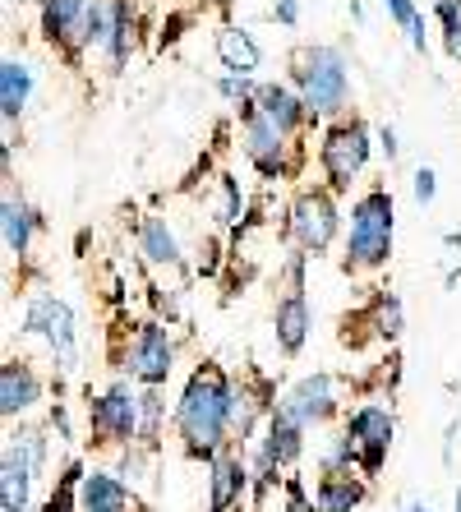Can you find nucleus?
Wrapping results in <instances>:
<instances>
[{
	"mask_svg": "<svg viewBox=\"0 0 461 512\" xmlns=\"http://www.w3.org/2000/svg\"><path fill=\"white\" fill-rule=\"evenodd\" d=\"M392 411L379 402H365L355 406L351 416H346V434H351V443L360 448V476H379L383 462H388V448H392Z\"/></svg>",
	"mask_w": 461,
	"mask_h": 512,
	"instance_id": "nucleus-9",
	"label": "nucleus"
},
{
	"mask_svg": "<svg viewBox=\"0 0 461 512\" xmlns=\"http://www.w3.org/2000/svg\"><path fill=\"white\" fill-rule=\"evenodd\" d=\"M277 406L305 429L323 425V420L337 416V379H332V374H309V379H300Z\"/></svg>",
	"mask_w": 461,
	"mask_h": 512,
	"instance_id": "nucleus-13",
	"label": "nucleus"
},
{
	"mask_svg": "<svg viewBox=\"0 0 461 512\" xmlns=\"http://www.w3.org/2000/svg\"><path fill=\"white\" fill-rule=\"evenodd\" d=\"M139 254L148 263H157V268H176L180 263V245L171 236V227H166V217H143L139 222Z\"/></svg>",
	"mask_w": 461,
	"mask_h": 512,
	"instance_id": "nucleus-21",
	"label": "nucleus"
},
{
	"mask_svg": "<svg viewBox=\"0 0 461 512\" xmlns=\"http://www.w3.org/2000/svg\"><path fill=\"white\" fill-rule=\"evenodd\" d=\"M379 148L388 153V162H397V153H402V143H397V130H392V125H383V130H379Z\"/></svg>",
	"mask_w": 461,
	"mask_h": 512,
	"instance_id": "nucleus-33",
	"label": "nucleus"
},
{
	"mask_svg": "<svg viewBox=\"0 0 461 512\" xmlns=\"http://www.w3.org/2000/svg\"><path fill=\"white\" fill-rule=\"evenodd\" d=\"M282 512H309L305 485H300V480H286V503H282Z\"/></svg>",
	"mask_w": 461,
	"mask_h": 512,
	"instance_id": "nucleus-30",
	"label": "nucleus"
},
{
	"mask_svg": "<svg viewBox=\"0 0 461 512\" xmlns=\"http://www.w3.org/2000/svg\"><path fill=\"white\" fill-rule=\"evenodd\" d=\"M272 19H282V24H296V19H300V0H277V5H272Z\"/></svg>",
	"mask_w": 461,
	"mask_h": 512,
	"instance_id": "nucleus-32",
	"label": "nucleus"
},
{
	"mask_svg": "<svg viewBox=\"0 0 461 512\" xmlns=\"http://www.w3.org/2000/svg\"><path fill=\"white\" fill-rule=\"evenodd\" d=\"M217 56L226 60V70H236V74H254L263 60L245 28H222V33H217Z\"/></svg>",
	"mask_w": 461,
	"mask_h": 512,
	"instance_id": "nucleus-23",
	"label": "nucleus"
},
{
	"mask_svg": "<svg viewBox=\"0 0 461 512\" xmlns=\"http://www.w3.org/2000/svg\"><path fill=\"white\" fill-rule=\"evenodd\" d=\"M406 512H429V503H406Z\"/></svg>",
	"mask_w": 461,
	"mask_h": 512,
	"instance_id": "nucleus-35",
	"label": "nucleus"
},
{
	"mask_svg": "<svg viewBox=\"0 0 461 512\" xmlns=\"http://www.w3.org/2000/svg\"><path fill=\"white\" fill-rule=\"evenodd\" d=\"M277 346H282L286 356H296L300 346H305L309 337V300L305 291H286L282 300H277Z\"/></svg>",
	"mask_w": 461,
	"mask_h": 512,
	"instance_id": "nucleus-18",
	"label": "nucleus"
},
{
	"mask_svg": "<svg viewBox=\"0 0 461 512\" xmlns=\"http://www.w3.org/2000/svg\"><path fill=\"white\" fill-rule=\"evenodd\" d=\"M286 236L296 240L305 254H319L332 245V236H337V203L328 199V194H300L296 208H291V217H286Z\"/></svg>",
	"mask_w": 461,
	"mask_h": 512,
	"instance_id": "nucleus-10",
	"label": "nucleus"
},
{
	"mask_svg": "<svg viewBox=\"0 0 461 512\" xmlns=\"http://www.w3.org/2000/svg\"><path fill=\"white\" fill-rule=\"evenodd\" d=\"M37 402H42V379L33 374V365L28 360H5L0 365V416L14 420L33 411Z\"/></svg>",
	"mask_w": 461,
	"mask_h": 512,
	"instance_id": "nucleus-16",
	"label": "nucleus"
},
{
	"mask_svg": "<svg viewBox=\"0 0 461 512\" xmlns=\"http://www.w3.org/2000/svg\"><path fill=\"white\" fill-rule=\"evenodd\" d=\"M443 245H452V250H461V231H448V236H443Z\"/></svg>",
	"mask_w": 461,
	"mask_h": 512,
	"instance_id": "nucleus-34",
	"label": "nucleus"
},
{
	"mask_svg": "<svg viewBox=\"0 0 461 512\" xmlns=\"http://www.w3.org/2000/svg\"><path fill=\"white\" fill-rule=\"evenodd\" d=\"M300 453H305V425H296L282 406L272 402L268 429H263V443H259V462H254V476H259V480H277V471H282V466H291Z\"/></svg>",
	"mask_w": 461,
	"mask_h": 512,
	"instance_id": "nucleus-11",
	"label": "nucleus"
},
{
	"mask_svg": "<svg viewBox=\"0 0 461 512\" xmlns=\"http://www.w3.org/2000/svg\"><path fill=\"white\" fill-rule=\"evenodd\" d=\"M24 333L47 337L60 374H74V365H79V333H74V310L65 305V300H56V296H33L28 300Z\"/></svg>",
	"mask_w": 461,
	"mask_h": 512,
	"instance_id": "nucleus-6",
	"label": "nucleus"
},
{
	"mask_svg": "<svg viewBox=\"0 0 461 512\" xmlns=\"http://www.w3.org/2000/svg\"><path fill=\"white\" fill-rule=\"evenodd\" d=\"M392 254V194L369 190L351 208V236H346V268L374 273Z\"/></svg>",
	"mask_w": 461,
	"mask_h": 512,
	"instance_id": "nucleus-3",
	"label": "nucleus"
},
{
	"mask_svg": "<svg viewBox=\"0 0 461 512\" xmlns=\"http://www.w3.org/2000/svg\"><path fill=\"white\" fill-rule=\"evenodd\" d=\"M0 213H5V250L24 259L28 240H33V208H28V203H19V199H5V208H0Z\"/></svg>",
	"mask_w": 461,
	"mask_h": 512,
	"instance_id": "nucleus-24",
	"label": "nucleus"
},
{
	"mask_svg": "<svg viewBox=\"0 0 461 512\" xmlns=\"http://www.w3.org/2000/svg\"><path fill=\"white\" fill-rule=\"evenodd\" d=\"M245 157L254 162V167L263 171V176H286V171L296 167V148H291V134L277 125V120H268L254 102H245Z\"/></svg>",
	"mask_w": 461,
	"mask_h": 512,
	"instance_id": "nucleus-8",
	"label": "nucleus"
},
{
	"mask_svg": "<svg viewBox=\"0 0 461 512\" xmlns=\"http://www.w3.org/2000/svg\"><path fill=\"white\" fill-rule=\"evenodd\" d=\"M383 10H388L392 19H397V24L406 28V33H411V28L420 24V14H415V5H411V0H383Z\"/></svg>",
	"mask_w": 461,
	"mask_h": 512,
	"instance_id": "nucleus-28",
	"label": "nucleus"
},
{
	"mask_svg": "<svg viewBox=\"0 0 461 512\" xmlns=\"http://www.w3.org/2000/svg\"><path fill=\"white\" fill-rule=\"evenodd\" d=\"M411 190H415V199H420V203H434V194H438V176H434L429 167H420V171H415V185H411Z\"/></svg>",
	"mask_w": 461,
	"mask_h": 512,
	"instance_id": "nucleus-29",
	"label": "nucleus"
},
{
	"mask_svg": "<svg viewBox=\"0 0 461 512\" xmlns=\"http://www.w3.org/2000/svg\"><path fill=\"white\" fill-rule=\"evenodd\" d=\"M217 93L222 97H231V102H240V107H245V102H254V88H249V74H226L222 84H217Z\"/></svg>",
	"mask_w": 461,
	"mask_h": 512,
	"instance_id": "nucleus-27",
	"label": "nucleus"
},
{
	"mask_svg": "<svg viewBox=\"0 0 461 512\" xmlns=\"http://www.w3.org/2000/svg\"><path fill=\"white\" fill-rule=\"evenodd\" d=\"M365 157H369V130H365V125H360V120L337 125V130L323 139V167H328L332 190H346V185L360 176Z\"/></svg>",
	"mask_w": 461,
	"mask_h": 512,
	"instance_id": "nucleus-12",
	"label": "nucleus"
},
{
	"mask_svg": "<svg viewBox=\"0 0 461 512\" xmlns=\"http://www.w3.org/2000/svg\"><path fill=\"white\" fill-rule=\"evenodd\" d=\"M28 93H33V70L24 60H5L0 65V111H5V120H14L28 107Z\"/></svg>",
	"mask_w": 461,
	"mask_h": 512,
	"instance_id": "nucleus-22",
	"label": "nucleus"
},
{
	"mask_svg": "<svg viewBox=\"0 0 461 512\" xmlns=\"http://www.w3.org/2000/svg\"><path fill=\"white\" fill-rule=\"evenodd\" d=\"M208 485H213L208 512H236L240 499H245V489H249V466L226 448V453H217L213 462H208Z\"/></svg>",
	"mask_w": 461,
	"mask_h": 512,
	"instance_id": "nucleus-15",
	"label": "nucleus"
},
{
	"mask_svg": "<svg viewBox=\"0 0 461 512\" xmlns=\"http://www.w3.org/2000/svg\"><path fill=\"white\" fill-rule=\"evenodd\" d=\"M231 411H236V383L226 379L217 365L194 370L176 402V434L185 443V453L203 457V462H213L217 453H226Z\"/></svg>",
	"mask_w": 461,
	"mask_h": 512,
	"instance_id": "nucleus-1",
	"label": "nucleus"
},
{
	"mask_svg": "<svg viewBox=\"0 0 461 512\" xmlns=\"http://www.w3.org/2000/svg\"><path fill=\"white\" fill-rule=\"evenodd\" d=\"M365 503V480L351 471H323L319 489H314V508L319 512H351Z\"/></svg>",
	"mask_w": 461,
	"mask_h": 512,
	"instance_id": "nucleus-19",
	"label": "nucleus"
},
{
	"mask_svg": "<svg viewBox=\"0 0 461 512\" xmlns=\"http://www.w3.org/2000/svg\"><path fill=\"white\" fill-rule=\"evenodd\" d=\"M171 365H176V342L166 333L162 323H139L125 346V356H120V370L139 379L143 388H162L171 379Z\"/></svg>",
	"mask_w": 461,
	"mask_h": 512,
	"instance_id": "nucleus-7",
	"label": "nucleus"
},
{
	"mask_svg": "<svg viewBox=\"0 0 461 512\" xmlns=\"http://www.w3.org/2000/svg\"><path fill=\"white\" fill-rule=\"evenodd\" d=\"M42 471H47V439L37 429L10 434L5 453H0V508L28 512V494H33V480Z\"/></svg>",
	"mask_w": 461,
	"mask_h": 512,
	"instance_id": "nucleus-4",
	"label": "nucleus"
},
{
	"mask_svg": "<svg viewBox=\"0 0 461 512\" xmlns=\"http://www.w3.org/2000/svg\"><path fill=\"white\" fill-rule=\"evenodd\" d=\"M369 328H374V337H383V342H397V333H402V300L397 296H374V310H369Z\"/></svg>",
	"mask_w": 461,
	"mask_h": 512,
	"instance_id": "nucleus-25",
	"label": "nucleus"
},
{
	"mask_svg": "<svg viewBox=\"0 0 461 512\" xmlns=\"http://www.w3.org/2000/svg\"><path fill=\"white\" fill-rule=\"evenodd\" d=\"M97 0H47L42 5V33L65 51L88 47V28H93Z\"/></svg>",
	"mask_w": 461,
	"mask_h": 512,
	"instance_id": "nucleus-14",
	"label": "nucleus"
},
{
	"mask_svg": "<svg viewBox=\"0 0 461 512\" xmlns=\"http://www.w3.org/2000/svg\"><path fill=\"white\" fill-rule=\"evenodd\" d=\"M79 512H130V485L111 471H88L79 485Z\"/></svg>",
	"mask_w": 461,
	"mask_h": 512,
	"instance_id": "nucleus-17",
	"label": "nucleus"
},
{
	"mask_svg": "<svg viewBox=\"0 0 461 512\" xmlns=\"http://www.w3.org/2000/svg\"><path fill=\"white\" fill-rule=\"evenodd\" d=\"M88 425H93L97 443H116V448H134L143 429V397L130 383H111L107 393L88 397Z\"/></svg>",
	"mask_w": 461,
	"mask_h": 512,
	"instance_id": "nucleus-5",
	"label": "nucleus"
},
{
	"mask_svg": "<svg viewBox=\"0 0 461 512\" xmlns=\"http://www.w3.org/2000/svg\"><path fill=\"white\" fill-rule=\"evenodd\" d=\"M254 107L263 111L268 120H277L286 134L291 130H300L309 120V107H305V97H296L291 88H282V84H263L259 93H254Z\"/></svg>",
	"mask_w": 461,
	"mask_h": 512,
	"instance_id": "nucleus-20",
	"label": "nucleus"
},
{
	"mask_svg": "<svg viewBox=\"0 0 461 512\" xmlns=\"http://www.w3.org/2000/svg\"><path fill=\"white\" fill-rule=\"evenodd\" d=\"M296 84L309 116H342L351 97V70L337 47H309L296 56Z\"/></svg>",
	"mask_w": 461,
	"mask_h": 512,
	"instance_id": "nucleus-2",
	"label": "nucleus"
},
{
	"mask_svg": "<svg viewBox=\"0 0 461 512\" xmlns=\"http://www.w3.org/2000/svg\"><path fill=\"white\" fill-rule=\"evenodd\" d=\"M457 512H461V489H457Z\"/></svg>",
	"mask_w": 461,
	"mask_h": 512,
	"instance_id": "nucleus-36",
	"label": "nucleus"
},
{
	"mask_svg": "<svg viewBox=\"0 0 461 512\" xmlns=\"http://www.w3.org/2000/svg\"><path fill=\"white\" fill-rule=\"evenodd\" d=\"M438 24L448 37V51L461 60V0H438Z\"/></svg>",
	"mask_w": 461,
	"mask_h": 512,
	"instance_id": "nucleus-26",
	"label": "nucleus"
},
{
	"mask_svg": "<svg viewBox=\"0 0 461 512\" xmlns=\"http://www.w3.org/2000/svg\"><path fill=\"white\" fill-rule=\"evenodd\" d=\"M51 429H56L60 439H74V429H70V411H65V406H51Z\"/></svg>",
	"mask_w": 461,
	"mask_h": 512,
	"instance_id": "nucleus-31",
	"label": "nucleus"
}]
</instances>
